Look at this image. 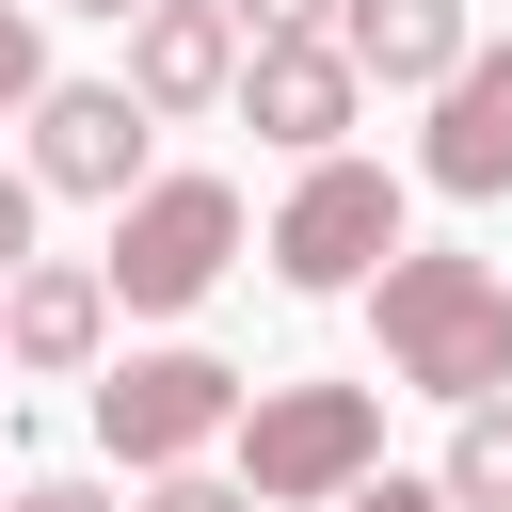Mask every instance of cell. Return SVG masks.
Returning a JSON list of instances; mask_svg holds the SVG:
<instances>
[{
    "label": "cell",
    "mask_w": 512,
    "mask_h": 512,
    "mask_svg": "<svg viewBox=\"0 0 512 512\" xmlns=\"http://www.w3.org/2000/svg\"><path fill=\"white\" fill-rule=\"evenodd\" d=\"M0 512H112V496H96V480H16Z\"/></svg>",
    "instance_id": "cell-18"
},
{
    "label": "cell",
    "mask_w": 512,
    "mask_h": 512,
    "mask_svg": "<svg viewBox=\"0 0 512 512\" xmlns=\"http://www.w3.org/2000/svg\"><path fill=\"white\" fill-rule=\"evenodd\" d=\"M32 272V176H0V288Z\"/></svg>",
    "instance_id": "cell-16"
},
{
    "label": "cell",
    "mask_w": 512,
    "mask_h": 512,
    "mask_svg": "<svg viewBox=\"0 0 512 512\" xmlns=\"http://www.w3.org/2000/svg\"><path fill=\"white\" fill-rule=\"evenodd\" d=\"M64 16H144V0H64Z\"/></svg>",
    "instance_id": "cell-19"
},
{
    "label": "cell",
    "mask_w": 512,
    "mask_h": 512,
    "mask_svg": "<svg viewBox=\"0 0 512 512\" xmlns=\"http://www.w3.org/2000/svg\"><path fill=\"white\" fill-rule=\"evenodd\" d=\"M144 96L128 80H48L32 96V192H96V208H128L144 192Z\"/></svg>",
    "instance_id": "cell-6"
},
{
    "label": "cell",
    "mask_w": 512,
    "mask_h": 512,
    "mask_svg": "<svg viewBox=\"0 0 512 512\" xmlns=\"http://www.w3.org/2000/svg\"><path fill=\"white\" fill-rule=\"evenodd\" d=\"M384 256H400V176H384V160H352V144H336V160H304V176H288V208H272V272H288V288H368Z\"/></svg>",
    "instance_id": "cell-5"
},
{
    "label": "cell",
    "mask_w": 512,
    "mask_h": 512,
    "mask_svg": "<svg viewBox=\"0 0 512 512\" xmlns=\"http://www.w3.org/2000/svg\"><path fill=\"white\" fill-rule=\"evenodd\" d=\"M432 496H448V512H512V400H464V432H448Z\"/></svg>",
    "instance_id": "cell-12"
},
{
    "label": "cell",
    "mask_w": 512,
    "mask_h": 512,
    "mask_svg": "<svg viewBox=\"0 0 512 512\" xmlns=\"http://www.w3.org/2000/svg\"><path fill=\"white\" fill-rule=\"evenodd\" d=\"M368 320H384V384H416V400H512V288L480 272V256H384L368 272Z\"/></svg>",
    "instance_id": "cell-1"
},
{
    "label": "cell",
    "mask_w": 512,
    "mask_h": 512,
    "mask_svg": "<svg viewBox=\"0 0 512 512\" xmlns=\"http://www.w3.org/2000/svg\"><path fill=\"white\" fill-rule=\"evenodd\" d=\"M256 144H288V160H336V128L368 112V80L336 64V32H304V48H240V96H224Z\"/></svg>",
    "instance_id": "cell-8"
},
{
    "label": "cell",
    "mask_w": 512,
    "mask_h": 512,
    "mask_svg": "<svg viewBox=\"0 0 512 512\" xmlns=\"http://www.w3.org/2000/svg\"><path fill=\"white\" fill-rule=\"evenodd\" d=\"M480 32H464V0H336V64L352 80H384V96H448V64H464Z\"/></svg>",
    "instance_id": "cell-11"
},
{
    "label": "cell",
    "mask_w": 512,
    "mask_h": 512,
    "mask_svg": "<svg viewBox=\"0 0 512 512\" xmlns=\"http://www.w3.org/2000/svg\"><path fill=\"white\" fill-rule=\"evenodd\" d=\"M416 176H432V192H464V208H480V192H512V32L448 64V96H432V144H416Z\"/></svg>",
    "instance_id": "cell-10"
},
{
    "label": "cell",
    "mask_w": 512,
    "mask_h": 512,
    "mask_svg": "<svg viewBox=\"0 0 512 512\" xmlns=\"http://www.w3.org/2000/svg\"><path fill=\"white\" fill-rule=\"evenodd\" d=\"M224 272H240V192H224V176H144V192L112 208L96 288H112L128 320H192Z\"/></svg>",
    "instance_id": "cell-3"
},
{
    "label": "cell",
    "mask_w": 512,
    "mask_h": 512,
    "mask_svg": "<svg viewBox=\"0 0 512 512\" xmlns=\"http://www.w3.org/2000/svg\"><path fill=\"white\" fill-rule=\"evenodd\" d=\"M336 512H448V496H432V480H400V464H384V480H352V496H336Z\"/></svg>",
    "instance_id": "cell-17"
},
{
    "label": "cell",
    "mask_w": 512,
    "mask_h": 512,
    "mask_svg": "<svg viewBox=\"0 0 512 512\" xmlns=\"http://www.w3.org/2000/svg\"><path fill=\"white\" fill-rule=\"evenodd\" d=\"M224 448H240L224 480L256 512H336L352 480H384V384H256Z\"/></svg>",
    "instance_id": "cell-2"
},
{
    "label": "cell",
    "mask_w": 512,
    "mask_h": 512,
    "mask_svg": "<svg viewBox=\"0 0 512 512\" xmlns=\"http://www.w3.org/2000/svg\"><path fill=\"white\" fill-rule=\"evenodd\" d=\"M128 96H144V128L224 112V96H240V32H224V0H144V16H128Z\"/></svg>",
    "instance_id": "cell-9"
},
{
    "label": "cell",
    "mask_w": 512,
    "mask_h": 512,
    "mask_svg": "<svg viewBox=\"0 0 512 512\" xmlns=\"http://www.w3.org/2000/svg\"><path fill=\"white\" fill-rule=\"evenodd\" d=\"M32 96H48V16L0 0V112H32Z\"/></svg>",
    "instance_id": "cell-13"
},
{
    "label": "cell",
    "mask_w": 512,
    "mask_h": 512,
    "mask_svg": "<svg viewBox=\"0 0 512 512\" xmlns=\"http://www.w3.org/2000/svg\"><path fill=\"white\" fill-rule=\"evenodd\" d=\"M224 32L240 48H304V32H336V0H224Z\"/></svg>",
    "instance_id": "cell-14"
},
{
    "label": "cell",
    "mask_w": 512,
    "mask_h": 512,
    "mask_svg": "<svg viewBox=\"0 0 512 512\" xmlns=\"http://www.w3.org/2000/svg\"><path fill=\"white\" fill-rule=\"evenodd\" d=\"M144 512H256L240 480H208V464H176V480H144Z\"/></svg>",
    "instance_id": "cell-15"
},
{
    "label": "cell",
    "mask_w": 512,
    "mask_h": 512,
    "mask_svg": "<svg viewBox=\"0 0 512 512\" xmlns=\"http://www.w3.org/2000/svg\"><path fill=\"white\" fill-rule=\"evenodd\" d=\"M0 368H32V384H96V368H112V288H96V256H32V272L0 288Z\"/></svg>",
    "instance_id": "cell-7"
},
{
    "label": "cell",
    "mask_w": 512,
    "mask_h": 512,
    "mask_svg": "<svg viewBox=\"0 0 512 512\" xmlns=\"http://www.w3.org/2000/svg\"><path fill=\"white\" fill-rule=\"evenodd\" d=\"M240 400H256V384H240L224 352H192V336H176V352H128V368H96V448L144 464V480H176V464H208V448L240 432Z\"/></svg>",
    "instance_id": "cell-4"
}]
</instances>
